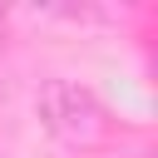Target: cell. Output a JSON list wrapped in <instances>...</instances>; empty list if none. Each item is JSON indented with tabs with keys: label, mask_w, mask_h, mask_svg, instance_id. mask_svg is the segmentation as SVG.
Masks as SVG:
<instances>
[{
	"label": "cell",
	"mask_w": 158,
	"mask_h": 158,
	"mask_svg": "<svg viewBox=\"0 0 158 158\" xmlns=\"http://www.w3.org/2000/svg\"><path fill=\"white\" fill-rule=\"evenodd\" d=\"M40 118L64 143H94L104 133V104L84 84H69V79H49L40 89Z\"/></svg>",
	"instance_id": "6da1fadb"
}]
</instances>
